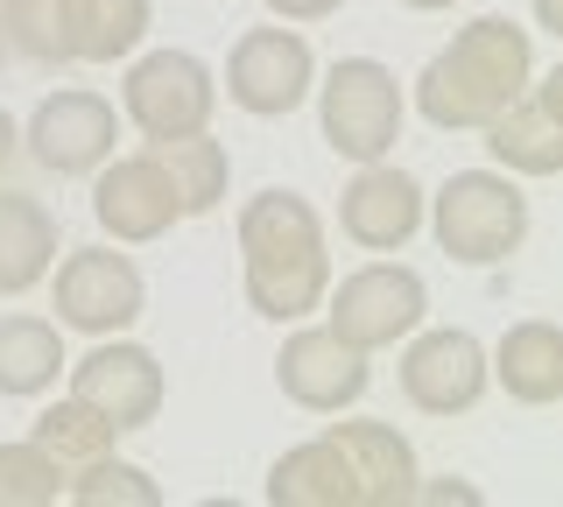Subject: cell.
I'll return each mask as SVG.
<instances>
[{
	"label": "cell",
	"instance_id": "obj_16",
	"mask_svg": "<svg viewBox=\"0 0 563 507\" xmlns=\"http://www.w3.org/2000/svg\"><path fill=\"white\" fill-rule=\"evenodd\" d=\"M324 437L345 451L352 480H360V507H409V500H416L422 465H416V444H409L395 423L360 416V423H331Z\"/></svg>",
	"mask_w": 563,
	"mask_h": 507
},
{
	"label": "cell",
	"instance_id": "obj_19",
	"mask_svg": "<svg viewBox=\"0 0 563 507\" xmlns=\"http://www.w3.org/2000/svg\"><path fill=\"white\" fill-rule=\"evenodd\" d=\"M268 500L275 507H360V480H352L345 451L331 437H310V444L282 451L268 465Z\"/></svg>",
	"mask_w": 563,
	"mask_h": 507
},
{
	"label": "cell",
	"instance_id": "obj_2",
	"mask_svg": "<svg viewBox=\"0 0 563 507\" xmlns=\"http://www.w3.org/2000/svg\"><path fill=\"white\" fill-rule=\"evenodd\" d=\"M536 78V36L507 14H479L422 64L416 78V113L444 134L486 128L500 107H515Z\"/></svg>",
	"mask_w": 563,
	"mask_h": 507
},
{
	"label": "cell",
	"instance_id": "obj_8",
	"mask_svg": "<svg viewBox=\"0 0 563 507\" xmlns=\"http://www.w3.org/2000/svg\"><path fill=\"white\" fill-rule=\"evenodd\" d=\"M70 395L128 437V430H148L155 416H163L169 374H163V360H155L148 345H134V339H120V331H113V339H99L92 353L70 366Z\"/></svg>",
	"mask_w": 563,
	"mask_h": 507
},
{
	"label": "cell",
	"instance_id": "obj_3",
	"mask_svg": "<svg viewBox=\"0 0 563 507\" xmlns=\"http://www.w3.org/2000/svg\"><path fill=\"white\" fill-rule=\"evenodd\" d=\"M422 219H430L437 247L465 268H500L528 240V198L507 169H457L437 198H422Z\"/></svg>",
	"mask_w": 563,
	"mask_h": 507
},
{
	"label": "cell",
	"instance_id": "obj_13",
	"mask_svg": "<svg viewBox=\"0 0 563 507\" xmlns=\"http://www.w3.org/2000/svg\"><path fill=\"white\" fill-rule=\"evenodd\" d=\"M275 381H282V395H289L296 409L339 416V409H352V401L374 388V366H366V353H360V345H345L331 324H303V331L282 339Z\"/></svg>",
	"mask_w": 563,
	"mask_h": 507
},
{
	"label": "cell",
	"instance_id": "obj_5",
	"mask_svg": "<svg viewBox=\"0 0 563 507\" xmlns=\"http://www.w3.org/2000/svg\"><path fill=\"white\" fill-rule=\"evenodd\" d=\"M211 107H219V78H211V64L190 57V49H148V57L128 64L120 113H128L148 142L211 128Z\"/></svg>",
	"mask_w": 563,
	"mask_h": 507
},
{
	"label": "cell",
	"instance_id": "obj_27",
	"mask_svg": "<svg viewBox=\"0 0 563 507\" xmlns=\"http://www.w3.org/2000/svg\"><path fill=\"white\" fill-rule=\"evenodd\" d=\"M261 8H268L275 22H331L345 0H261Z\"/></svg>",
	"mask_w": 563,
	"mask_h": 507
},
{
	"label": "cell",
	"instance_id": "obj_18",
	"mask_svg": "<svg viewBox=\"0 0 563 507\" xmlns=\"http://www.w3.org/2000/svg\"><path fill=\"white\" fill-rule=\"evenodd\" d=\"M57 261V212L29 190H0V296H29Z\"/></svg>",
	"mask_w": 563,
	"mask_h": 507
},
{
	"label": "cell",
	"instance_id": "obj_28",
	"mask_svg": "<svg viewBox=\"0 0 563 507\" xmlns=\"http://www.w3.org/2000/svg\"><path fill=\"white\" fill-rule=\"evenodd\" d=\"M416 500H437V507H444V500H457V507H479V494H472V486H457V480H451V486H444V480H430V486L416 480Z\"/></svg>",
	"mask_w": 563,
	"mask_h": 507
},
{
	"label": "cell",
	"instance_id": "obj_11",
	"mask_svg": "<svg viewBox=\"0 0 563 507\" xmlns=\"http://www.w3.org/2000/svg\"><path fill=\"white\" fill-rule=\"evenodd\" d=\"M113 142H120L113 99L85 92V85H64V92H49L43 107L29 113V128H22V148L49 169V177H92L106 155H113Z\"/></svg>",
	"mask_w": 563,
	"mask_h": 507
},
{
	"label": "cell",
	"instance_id": "obj_12",
	"mask_svg": "<svg viewBox=\"0 0 563 507\" xmlns=\"http://www.w3.org/2000/svg\"><path fill=\"white\" fill-rule=\"evenodd\" d=\"M493 388L486 374V345L457 324H437V331H409V353H401V395L409 409L422 416H465L479 409V395Z\"/></svg>",
	"mask_w": 563,
	"mask_h": 507
},
{
	"label": "cell",
	"instance_id": "obj_22",
	"mask_svg": "<svg viewBox=\"0 0 563 507\" xmlns=\"http://www.w3.org/2000/svg\"><path fill=\"white\" fill-rule=\"evenodd\" d=\"M155 148V163L169 169V184H176V205H184V219H205V212H219V198H225V184H233V155H225V142H211V134H169V142H148Z\"/></svg>",
	"mask_w": 563,
	"mask_h": 507
},
{
	"label": "cell",
	"instance_id": "obj_25",
	"mask_svg": "<svg viewBox=\"0 0 563 507\" xmlns=\"http://www.w3.org/2000/svg\"><path fill=\"white\" fill-rule=\"evenodd\" d=\"M64 500L70 507H163V486H155L141 465H128V459L106 451V459L64 472Z\"/></svg>",
	"mask_w": 563,
	"mask_h": 507
},
{
	"label": "cell",
	"instance_id": "obj_17",
	"mask_svg": "<svg viewBox=\"0 0 563 507\" xmlns=\"http://www.w3.org/2000/svg\"><path fill=\"white\" fill-rule=\"evenodd\" d=\"M486 374L507 388V401H521V409H550V401H563V331L550 318L507 324V339L486 353Z\"/></svg>",
	"mask_w": 563,
	"mask_h": 507
},
{
	"label": "cell",
	"instance_id": "obj_7",
	"mask_svg": "<svg viewBox=\"0 0 563 507\" xmlns=\"http://www.w3.org/2000/svg\"><path fill=\"white\" fill-rule=\"evenodd\" d=\"M331 296V331H339L345 345H360V353H387V345H401L409 331L430 318V289H422L416 268H401V261H366V268H352Z\"/></svg>",
	"mask_w": 563,
	"mask_h": 507
},
{
	"label": "cell",
	"instance_id": "obj_30",
	"mask_svg": "<svg viewBox=\"0 0 563 507\" xmlns=\"http://www.w3.org/2000/svg\"><path fill=\"white\" fill-rule=\"evenodd\" d=\"M409 14H444V8H457V0H401Z\"/></svg>",
	"mask_w": 563,
	"mask_h": 507
},
{
	"label": "cell",
	"instance_id": "obj_9",
	"mask_svg": "<svg viewBox=\"0 0 563 507\" xmlns=\"http://www.w3.org/2000/svg\"><path fill=\"white\" fill-rule=\"evenodd\" d=\"M92 219H99L106 240H120V247H148V240L169 233V225H184L176 184H169V169L155 163V148L106 155L92 169Z\"/></svg>",
	"mask_w": 563,
	"mask_h": 507
},
{
	"label": "cell",
	"instance_id": "obj_23",
	"mask_svg": "<svg viewBox=\"0 0 563 507\" xmlns=\"http://www.w3.org/2000/svg\"><path fill=\"white\" fill-rule=\"evenodd\" d=\"M0 43L14 57L64 71L70 64V0H0Z\"/></svg>",
	"mask_w": 563,
	"mask_h": 507
},
{
	"label": "cell",
	"instance_id": "obj_14",
	"mask_svg": "<svg viewBox=\"0 0 563 507\" xmlns=\"http://www.w3.org/2000/svg\"><path fill=\"white\" fill-rule=\"evenodd\" d=\"M339 233L366 254H401L422 233V184L395 163H360L339 190Z\"/></svg>",
	"mask_w": 563,
	"mask_h": 507
},
{
	"label": "cell",
	"instance_id": "obj_24",
	"mask_svg": "<svg viewBox=\"0 0 563 507\" xmlns=\"http://www.w3.org/2000/svg\"><path fill=\"white\" fill-rule=\"evenodd\" d=\"M29 437H35V444H43V451H49V459H57L64 472H78V465L106 459L120 430L106 423V416H92L78 395H70V401H49V409L35 416V430H29Z\"/></svg>",
	"mask_w": 563,
	"mask_h": 507
},
{
	"label": "cell",
	"instance_id": "obj_26",
	"mask_svg": "<svg viewBox=\"0 0 563 507\" xmlns=\"http://www.w3.org/2000/svg\"><path fill=\"white\" fill-rule=\"evenodd\" d=\"M64 500V465L35 437L0 444V507H57Z\"/></svg>",
	"mask_w": 563,
	"mask_h": 507
},
{
	"label": "cell",
	"instance_id": "obj_6",
	"mask_svg": "<svg viewBox=\"0 0 563 507\" xmlns=\"http://www.w3.org/2000/svg\"><path fill=\"white\" fill-rule=\"evenodd\" d=\"M49 268L57 275H43V283H49V304H57V324L85 331V339H113V331H128L148 310L141 268L113 247H78V254L49 261Z\"/></svg>",
	"mask_w": 563,
	"mask_h": 507
},
{
	"label": "cell",
	"instance_id": "obj_31",
	"mask_svg": "<svg viewBox=\"0 0 563 507\" xmlns=\"http://www.w3.org/2000/svg\"><path fill=\"white\" fill-rule=\"evenodd\" d=\"M0 57H8V43H0Z\"/></svg>",
	"mask_w": 563,
	"mask_h": 507
},
{
	"label": "cell",
	"instance_id": "obj_10",
	"mask_svg": "<svg viewBox=\"0 0 563 507\" xmlns=\"http://www.w3.org/2000/svg\"><path fill=\"white\" fill-rule=\"evenodd\" d=\"M317 85V57L296 29H246L225 57V99L254 120H282L310 99Z\"/></svg>",
	"mask_w": 563,
	"mask_h": 507
},
{
	"label": "cell",
	"instance_id": "obj_29",
	"mask_svg": "<svg viewBox=\"0 0 563 507\" xmlns=\"http://www.w3.org/2000/svg\"><path fill=\"white\" fill-rule=\"evenodd\" d=\"M14 148H22V128H14V113H8V107H0V169H8V163H14Z\"/></svg>",
	"mask_w": 563,
	"mask_h": 507
},
{
	"label": "cell",
	"instance_id": "obj_1",
	"mask_svg": "<svg viewBox=\"0 0 563 507\" xmlns=\"http://www.w3.org/2000/svg\"><path fill=\"white\" fill-rule=\"evenodd\" d=\"M240 268H246V304L268 324H303L324 310L331 289V240L324 219L303 190H254L240 205Z\"/></svg>",
	"mask_w": 563,
	"mask_h": 507
},
{
	"label": "cell",
	"instance_id": "obj_20",
	"mask_svg": "<svg viewBox=\"0 0 563 507\" xmlns=\"http://www.w3.org/2000/svg\"><path fill=\"white\" fill-rule=\"evenodd\" d=\"M64 331L49 318H29V310H14V318H0V395L29 401L43 388H57L64 374Z\"/></svg>",
	"mask_w": 563,
	"mask_h": 507
},
{
	"label": "cell",
	"instance_id": "obj_4",
	"mask_svg": "<svg viewBox=\"0 0 563 507\" xmlns=\"http://www.w3.org/2000/svg\"><path fill=\"white\" fill-rule=\"evenodd\" d=\"M310 92H317V120H324L331 155H345V163H387L395 155L409 99H401V85L380 57H339L324 71V85H310Z\"/></svg>",
	"mask_w": 563,
	"mask_h": 507
},
{
	"label": "cell",
	"instance_id": "obj_21",
	"mask_svg": "<svg viewBox=\"0 0 563 507\" xmlns=\"http://www.w3.org/2000/svg\"><path fill=\"white\" fill-rule=\"evenodd\" d=\"M155 22V0H70V64L134 57Z\"/></svg>",
	"mask_w": 563,
	"mask_h": 507
},
{
	"label": "cell",
	"instance_id": "obj_15",
	"mask_svg": "<svg viewBox=\"0 0 563 507\" xmlns=\"http://www.w3.org/2000/svg\"><path fill=\"white\" fill-rule=\"evenodd\" d=\"M486 148L493 163L507 169V177H556L563 169V71L550 78H528V92L515 99V107H500L486 120Z\"/></svg>",
	"mask_w": 563,
	"mask_h": 507
}]
</instances>
